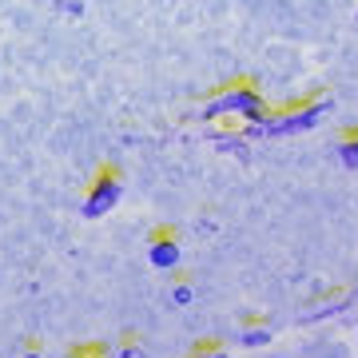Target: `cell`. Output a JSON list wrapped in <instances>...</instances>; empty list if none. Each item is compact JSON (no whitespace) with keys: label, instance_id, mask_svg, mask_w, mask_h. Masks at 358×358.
Wrapping results in <instances>:
<instances>
[{"label":"cell","instance_id":"cell-1","mask_svg":"<svg viewBox=\"0 0 358 358\" xmlns=\"http://www.w3.org/2000/svg\"><path fill=\"white\" fill-rule=\"evenodd\" d=\"M267 112V103L251 84H235V88H223L215 100L203 108V120H219V115H235V120H247V124H259Z\"/></svg>","mask_w":358,"mask_h":358},{"label":"cell","instance_id":"cell-2","mask_svg":"<svg viewBox=\"0 0 358 358\" xmlns=\"http://www.w3.org/2000/svg\"><path fill=\"white\" fill-rule=\"evenodd\" d=\"M327 112H331V100H315V103H307V108H291V112H279V115L263 112V120H259L255 128L263 131V136H294V131L315 128Z\"/></svg>","mask_w":358,"mask_h":358},{"label":"cell","instance_id":"cell-3","mask_svg":"<svg viewBox=\"0 0 358 358\" xmlns=\"http://www.w3.org/2000/svg\"><path fill=\"white\" fill-rule=\"evenodd\" d=\"M120 176L115 171H100L96 176V183L88 187V195H84V215L88 219H100V215H108L115 203H120Z\"/></svg>","mask_w":358,"mask_h":358},{"label":"cell","instance_id":"cell-4","mask_svg":"<svg viewBox=\"0 0 358 358\" xmlns=\"http://www.w3.org/2000/svg\"><path fill=\"white\" fill-rule=\"evenodd\" d=\"M148 259H152V267L171 271V267L179 263V243L171 239V235H155L152 247H148Z\"/></svg>","mask_w":358,"mask_h":358},{"label":"cell","instance_id":"cell-5","mask_svg":"<svg viewBox=\"0 0 358 358\" xmlns=\"http://www.w3.org/2000/svg\"><path fill=\"white\" fill-rule=\"evenodd\" d=\"M338 159H343L346 167H358V128L343 136V143H338Z\"/></svg>","mask_w":358,"mask_h":358},{"label":"cell","instance_id":"cell-6","mask_svg":"<svg viewBox=\"0 0 358 358\" xmlns=\"http://www.w3.org/2000/svg\"><path fill=\"white\" fill-rule=\"evenodd\" d=\"M271 343V327H247L243 334H239V346H251V350H255V346H267Z\"/></svg>","mask_w":358,"mask_h":358},{"label":"cell","instance_id":"cell-7","mask_svg":"<svg viewBox=\"0 0 358 358\" xmlns=\"http://www.w3.org/2000/svg\"><path fill=\"white\" fill-rule=\"evenodd\" d=\"M171 299H176V307H187L195 299V287H187V282H179L176 291H171Z\"/></svg>","mask_w":358,"mask_h":358},{"label":"cell","instance_id":"cell-8","mask_svg":"<svg viewBox=\"0 0 358 358\" xmlns=\"http://www.w3.org/2000/svg\"><path fill=\"white\" fill-rule=\"evenodd\" d=\"M195 358H227V350H219V346L203 343V346H199V350H195Z\"/></svg>","mask_w":358,"mask_h":358},{"label":"cell","instance_id":"cell-9","mask_svg":"<svg viewBox=\"0 0 358 358\" xmlns=\"http://www.w3.org/2000/svg\"><path fill=\"white\" fill-rule=\"evenodd\" d=\"M120 358H143V350H140V346H124V350H120Z\"/></svg>","mask_w":358,"mask_h":358},{"label":"cell","instance_id":"cell-10","mask_svg":"<svg viewBox=\"0 0 358 358\" xmlns=\"http://www.w3.org/2000/svg\"><path fill=\"white\" fill-rule=\"evenodd\" d=\"M24 358H44V355H40V350H28V355Z\"/></svg>","mask_w":358,"mask_h":358},{"label":"cell","instance_id":"cell-11","mask_svg":"<svg viewBox=\"0 0 358 358\" xmlns=\"http://www.w3.org/2000/svg\"><path fill=\"white\" fill-rule=\"evenodd\" d=\"M72 358H88V355H72Z\"/></svg>","mask_w":358,"mask_h":358},{"label":"cell","instance_id":"cell-12","mask_svg":"<svg viewBox=\"0 0 358 358\" xmlns=\"http://www.w3.org/2000/svg\"><path fill=\"white\" fill-rule=\"evenodd\" d=\"M88 358H103V355H88Z\"/></svg>","mask_w":358,"mask_h":358}]
</instances>
